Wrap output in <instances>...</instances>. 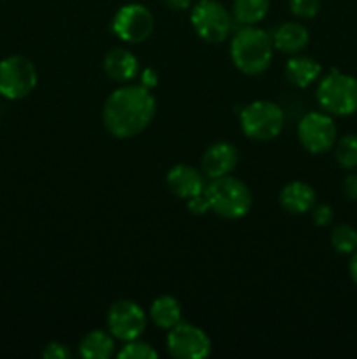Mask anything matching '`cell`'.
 Here are the masks:
<instances>
[{"instance_id": "6da1fadb", "label": "cell", "mask_w": 357, "mask_h": 359, "mask_svg": "<svg viewBox=\"0 0 357 359\" xmlns=\"http://www.w3.org/2000/svg\"><path fill=\"white\" fill-rule=\"evenodd\" d=\"M156 114V98L142 84H125L108 95L102 109L105 130L115 139L140 135Z\"/></svg>"}, {"instance_id": "7a4b0ae2", "label": "cell", "mask_w": 357, "mask_h": 359, "mask_svg": "<svg viewBox=\"0 0 357 359\" xmlns=\"http://www.w3.org/2000/svg\"><path fill=\"white\" fill-rule=\"evenodd\" d=\"M273 51L272 35L255 25H244L231 39V62L245 76L266 72L272 65Z\"/></svg>"}, {"instance_id": "3957f363", "label": "cell", "mask_w": 357, "mask_h": 359, "mask_svg": "<svg viewBox=\"0 0 357 359\" xmlns=\"http://www.w3.org/2000/svg\"><path fill=\"white\" fill-rule=\"evenodd\" d=\"M205 196L209 200L210 212L223 219H240L247 216L252 207V191L241 179L233 175H223L209 179L205 186Z\"/></svg>"}, {"instance_id": "277c9868", "label": "cell", "mask_w": 357, "mask_h": 359, "mask_svg": "<svg viewBox=\"0 0 357 359\" xmlns=\"http://www.w3.org/2000/svg\"><path fill=\"white\" fill-rule=\"evenodd\" d=\"M318 105L331 116H352L357 112V77L331 70L318 81L317 86Z\"/></svg>"}, {"instance_id": "5b68a950", "label": "cell", "mask_w": 357, "mask_h": 359, "mask_svg": "<svg viewBox=\"0 0 357 359\" xmlns=\"http://www.w3.org/2000/svg\"><path fill=\"white\" fill-rule=\"evenodd\" d=\"M286 126L282 107L272 100H254L240 111V128L247 139L268 142L276 139Z\"/></svg>"}, {"instance_id": "8992f818", "label": "cell", "mask_w": 357, "mask_h": 359, "mask_svg": "<svg viewBox=\"0 0 357 359\" xmlns=\"http://www.w3.org/2000/svg\"><path fill=\"white\" fill-rule=\"evenodd\" d=\"M191 27L202 41L219 44L233 30V14L219 0H200L191 9Z\"/></svg>"}, {"instance_id": "52a82bcc", "label": "cell", "mask_w": 357, "mask_h": 359, "mask_svg": "<svg viewBox=\"0 0 357 359\" xmlns=\"http://www.w3.org/2000/svg\"><path fill=\"white\" fill-rule=\"evenodd\" d=\"M38 72L34 62L23 55H10L0 60V95L10 102L23 100L34 93Z\"/></svg>"}, {"instance_id": "ba28073f", "label": "cell", "mask_w": 357, "mask_h": 359, "mask_svg": "<svg viewBox=\"0 0 357 359\" xmlns=\"http://www.w3.org/2000/svg\"><path fill=\"white\" fill-rule=\"evenodd\" d=\"M298 140L307 153H328L338 140V128L332 116L324 111L307 112L298 123Z\"/></svg>"}, {"instance_id": "9c48e42d", "label": "cell", "mask_w": 357, "mask_h": 359, "mask_svg": "<svg viewBox=\"0 0 357 359\" xmlns=\"http://www.w3.org/2000/svg\"><path fill=\"white\" fill-rule=\"evenodd\" d=\"M111 28L119 41L126 44H140L153 34L154 16L144 4L130 2L115 11Z\"/></svg>"}, {"instance_id": "30bf717a", "label": "cell", "mask_w": 357, "mask_h": 359, "mask_svg": "<svg viewBox=\"0 0 357 359\" xmlns=\"http://www.w3.org/2000/svg\"><path fill=\"white\" fill-rule=\"evenodd\" d=\"M147 319L142 307L133 300H118L107 311V328L115 340L130 342L142 337L147 328Z\"/></svg>"}, {"instance_id": "8fae6325", "label": "cell", "mask_w": 357, "mask_h": 359, "mask_svg": "<svg viewBox=\"0 0 357 359\" xmlns=\"http://www.w3.org/2000/svg\"><path fill=\"white\" fill-rule=\"evenodd\" d=\"M167 349L172 358L205 359L212 353V340L202 328L181 321L168 330Z\"/></svg>"}, {"instance_id": "7c38bea8", "label": "cell", "mask_w": 357, "mask_h": 359, "mask_svg": "<svg viewBox=\"0 0 357 359\" xmlns=\"http://www.w3.org/2000/svg\"><path fill=\"white\" fill-rule=\"evenodd\" d=\"M167 188L170 189L172 195L177 198L189 200L192 196H198L205 191V175L203 172L196 170L195 167L186 163L174 165L170 170L167 172Z\"/></svg>"}, {"instance_id": "4fadbf2b", "label": "cell", "mask_w": 357, "mask_h": 359, "mask_svg": "<svg viewBox=\"0 0 357 359\" xmlns=\"http://www.w3.org/2000/svg\"><path fill=\"white\" fill-rule=\"evenodd\" d=\"M238 163L237 147L226 140L214 142L205 149L202 156V172L205 177L217 179L230 175Z\"/></svg>"}, {"instance_id": "5bb4252c", "label": "cell", "mask_w": 357, "mask_h": 359, "mask_svg": "<svg viewBox=\"0 0 357 359\" xmlns=\"http://www.w3.org/2000/svg\"><path fill=\"white\" fill-rule=\"evenodd\" d=\"M279 202L284 210L301 216L314 209V205L317 203V193L308 182L290 181L280 189Z\"/></svg>"}, {"instance_id": "9a60e30c", "label": "cell", "mask_w": 357, "mask_h": 359, "mask_svg": "<svg viewBox=\"0 0 357 359\" xmlns=\"http://www.w3.org/2000/svg\"><path fill=\"white\" fill-rule=\"evenodd\" d=\"M104 72L115 83H130L140 74L139 58L126 48H114L104 56Z\"/></svg>"}, {"instance_id": "2e32d148", "label": "cell", "mask_w": 357, "mask_h": 359, "mask_svg": "<svg viewBox=\"0 0 357 359\" xmlns=\"http://www.w3.org/2000/svg\"><path fill=\"white\" fill-rule=\"evenodd\" d=\"M273 48L284 55H298L303 51L310 42V32L303 23L298 21H286L280 25L272 35Z\"/></svg>"}, {"instance_id": "e0dca14e", "label": "cell", "mask_w": 357, "mask_h": 359, "mask_svg": "<svg viewBox=\"0 0 357 359\" xmlns=\"http://www.w3.org/2000/svg\"><path fill=\"white\" fill-rule=\"evenodd\" d=\"M284 74H286L287 83L293 84L294 88L304 90V88L312 86V84L321 77L322 67L321 63H318L317 60L312 58V56L298 53V55H293L287 60Z\"/></svg>"}, {"instance_id": "ac0fdd59", "label": "cell", "mask_w": 357, "mask_h": 359, "mask_svg": "<svg viewBox=\"0 0 357 359\" xmlns=\"http://www.w3.org/2000/svg\"><path fill=\"white\" fill-rule=\"evenodd\" d=\"M149 319L154 326L160 330H172L175 325L182 321L181 302L172 294H161L154 298L149 307Z\"/></svg>"}, {"instance_id": "d6986e66", "label": "cell", "mask_w": 357, "mask_h": 359, "mask_svg": "<svg viewBox=\"0 0 357 359\" xmlns=\"http://www.w3.org/2000/svg\"><path fill=\"white\" fill-rule=\"evenodd\" d=\"M114 351L115 339L104 330H91L79 344V354L86 359H107L114 356Z\"/></svg>"}, {"instance_id": "ffe728a7", "label": "cell", "mask_w": 357, "mask_h": 359, "mask_svg": "<svg viewBox=\"0 0 357 359\" xmlns=\"http://www.w3.org/2000/svg\"><path fill=\"white\" fill-rule=\"evenodd\" d=\"M270 0H233V18L241 25H258L270 11Z\"/></svg>"}, {"instance_id": "44dd1931", "label": "cell", "mask_w": 357, "mask_h": 359, "mask_svg": "<svg viewBox=\"0 0 357 359\" xmlns=\"http://www.w3.org/2000/svg\"><path fill=\"white\" fill-rule=\"evenodd\" d=\"M335 158L345 170L357 168V133H346L335 144Z\"/></svg>"}, {"instance_id": "7402d4cb", "label": "cell", "mask_w": 357, "mask_h": 359, "mask_svg": "<svg viewBox=\"0 0 357 359\" xmlns=\"http://www.w3.org/2000/svg\"><path fill=\"white\" fill-rule=\"evenodd\" d=\"M331 248L338 255H352L357 251V230L350 224H336L331 231Z\"/></svg>"}, {"instance_id": "603a6c76", "label": "cell", "mask_w": 357, "mask_h": 359, "mask_svg": "<svg viewBox=\"0 0 357 359\" xmlns=\"http://www.w3.org/2000/svg\"><path fill=\"white\" fill-rule=\"evenodd\" d=\"M119 359H156L158 353L153 346L147 342H142L140 339L125 342L122 349L118 353Z\"/></svg>"}, {"instance_id": "cb8c5ba5", "label": "cell", "mask_w": 357, "mask_h": 359, "mask_svg": "<svg viewBox=\"0 0 357 359\" xmlns=\"http://www.w3.org/2000/svg\"><path fill=\"white\" fill-rule=\"evenodd\" d=\"M289 9L300 20H314L321 11V0H289Z\"/></svg>"}, {"instance_id": "d4e9b609", "label": "cell", "mask_w": 357, "mask_h": 359, "mask_svg": "<svg viewBox=\"0 0 357 359\" xmlns=\"http://www.w3.org/2000/svg\"><path fill=\"white\" fill-rule=\"evenodd\" d=\"M312 217H314V223L317 226H328L335 217V212H332L329 203H315L314 209H312Z\"/></svg>"}, {"instance_id": "484cf974", "label": "cell", "mask_w": 357, "mask_h": 359, "mask_svg": "<svg viewBox=\"0 0 357 359\" xmlns=\"http://www.w3.org/2000/svg\"><path fill=\"white\" fill-rule=\"evenodd\" d=\"M72 356L69 347L62 342H49L42 351V358L46 359H66Z\"/></svg>"}, {"instance_id": "4316f807", "label": "cell", "mask_w": 357, "mask_h": 359, "mask_svg": "<svg viewBox=\"0 0 357 359\" xmlns=\"http://www.w3.org/2000/svg\"><path fill=\"white\" fill-rule=\"evenodd\" d=\"M186 202H188V210L192 216H203V214L210 212V205L205 193H202V195L198 196H192V198L186 200Z\"/></svg>"}, {"instance_id": "83f0119b", "label": "cell", "mask_w": 357, "mask_h": 359, "mask_svg": "<svg viewBox=\"0 0 357 359\" xmlns=\"http://www.w3.org/2000/svg\"><path fill=\"white\" fill-rule=\"evenodd\" d=\"M343 195L345 198L356 202L357 200V174H349L343 181Z\"/></svg>"}, {"instance_id": "f1b7e54d", "label": "cell", "mask_w": 357, "mask_h": 359, "mask_svg": "<svg viewBox=\"0 0 357 359\" xmlns=\"http://www.w3.org/2000/svg\"><path fill=\"white\" fill-rule=\"evenodd\" d=\"M158 72L154 69H150V67H147V69H144L142 72H140V84L146 88H149V90H153L154 86L158 84Z\"/></svg>"}, {"instance_id": "f546056e", "label": "cell", "mask_w": 357, "mask_h": 359, "mask_svg": "<svg viewBox=\"0 0 357 359\" xmlns=\"http://www.w3.org/2000/svg\"><path fill=\"white\" fill-rule=\"evenodd\" d=\"M161 2L174 11H186L195 4V0H161Z\"/></svg>"}, {"instance_id": "4dcf8cb0", "label": "cell", "mask_w": 357, "mask_h": 359, "mask_svg": "<svg viewBox=\"0 0 357 359\" xmlns=\"http://www.w3.org/2000/svg\"><path fill=\"white\" fill-rule=\"evenodd\" d=\"M349 273L350 277H352L354 284L357 286V251L352 252V258H350L349 262Z\"/></svg>"}]
</instances>
